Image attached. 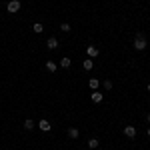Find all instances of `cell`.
<instances>
[{"label": "cell", "instance_id": "obj_1", "mask_svg": "<svg viewBox=\"0 0 150 150\" xmlns=\"http://www.w3.org/2000/svg\"><path fill=\"white\" fill-rule=\"evenodd\" d=\"M146 36L142 34V32H138L136 34V38H134V50H138V52H142V50H146Z\"/></svg>", "mask_w": 150, "mask_h": 150}, {"label": "cell", "instance_id": "obj_2", "mask_svg": "<svg viewBox=\"0 0 150 150\" xmlns=\"http://www.w3.org/2000/svg\"><path fill=\"white\" fill-rule=\"evenodd\" d=\"M22 8V4H20V0H10L8 4H6V10L10 12V14H16V12Z\"/></svg>", "mask_w": 150, "mask_h": 150}, {"label": "cell", "instance_id": "obj_3", "mask_svg": "<svg viewBox=\"0 0 150 150\" xmlns=\"http://www.w3.org/2000/svg\"><path fill=\"white\" fill-rule=\"evenodd\" d=\"M124 136L126 138H136V126H132V124H128V126H124Z\"/></svg>", "mask_w": 150, "mask_h": 150}, {"label": "cell", "instance_id": "obj_4", "mask_svg": "<svg viewBox=\"0 0 150 150\" xmlns=\"http://www.w3.org/2000/svg\"><path fill=\"white\" fill-rule=\"evenodd\" d=\"M38 128H40V130H42V132H50V130H52V124H50V122H48L46 118H42V120H40V122H38Z\"/></svg>", "mask_w": 150, "mask_h": 150}, {"label": "cell", "instance_id": "obj_5", "mask_svg": "<svg viewBox=\"0 0 150 150\" xmlns=\"http://www.w3.org/2000/svg\"><path fill=\"white\" fill-rule=\"evenodd\" d=\"M90 100H92L94 104H100V102L104 100V94H102V92H98V90H94V92L90 94Z\"/></svg>", "mask_w": 150, "mask_h": 150}, {"label": "cell", "instance_id": "obj_6", "mask_svg": "<svg viewBox=\"0 0 150 150\" xmlns=\"http://www.w3.org/2000/svg\"><path fill=\"white\" fill-rule=\"evenodd\" d=\"M86 54H88V58H96L98 54H100V50H98L96 46H92V44H90V46L86 48Z\"/></svg>", "mask_w": 150, "mask_h": 150}, {"label": "cell", "instance_id": "obj_7", "mask_svg": "<svg viewBox=\"0 0 150 150\" xmlns=\"http://www.w3.org/2000/svg\"><path fill=\"white\" fill-rule=\"evenodd\" d=\"M70 64H72V60H70L68 56H62V58H60V62H58L60 68H70Z\"/></svg>", "mask_w": 150, "mask_h": 150}, {"label": "cell", "instance_id": "obj_8", "mask_svg": "<svg viewBox=\"0 0 150 150\" xmlns=\"http://www.w3.org/2000/svg\"><path fill=\"white\" fill-rule=\"evenodd\" d=\"M82 68L86 70V72H88V70H92V68H94V60H92V58H86V60H82Z\"/></svg>", "mask_w": 150, "mask_h": 150}, {"label": "cell", "instance_id": "obj_9", "mask_svg": "<svg viewBox=\"0 0 150 150\" xmlns=\"http://www.w3.org/2000/svg\"><path fill=\"white\" fill-rule=\"evenodd\" d=\"M22 126H24V130H34V126H36V122L32 120V118H26L22 122Z\"/></svg>", "mask_w": 150, "mask_h": 150}, {"label": "cell", "instance_id": "obj_10", "mask_svg": "<svg viewBox=\"0 0 150 150\" xmlns=\"http://www.w3.org/2000/svg\"><path fill=\"white\" fill-rule=\"evenodd\" d=\"M46 46H48V50H56V48H58V40L54 38V36H52V38H48V40H46Z\"/></svg>", "mask_w": 150, "mask_h": 150}, {"label": "cell", "instance_id": "obj_11", "mask_svg": "<svg viewBox=\"0 0 150 150\" xmlns=\"http://www.w3.org/2000/svg\"><path fill=\"white\" fill-rule=\"evenodd\" d=\"M32 32L42 34V32H44V24H42V22H34V24H32Z\"/></svg>", "mask_w": 150, "mask_h": 150}, {"label": "cell", "instance_id": "obj_12", "mask_svg": "<svg viewBox=\"0 0 150 150\" xmlns=\"http://www.w3.org/2000/svg\"><path fill=\"white\" fill-rule=\"evenodd\" d=\"M68 136L72 140H76L78 136H80V130H78V128H68Z\"/></svg>", "mask_w": 150, "mask_h": 150}, {"label": "cell", "instance_id": "obj_13", "mask_svg": "<svg viewBox=\"0 0 150 150\" xmlns=\"http://www.w3.org/2000/svg\"><path fill=\"white\" fill-rule=\"evenodd\" d=\"M56 68H58L56 62H52V60H48V62H46V70H48V72H52V74H54V72H56Z\"/></svg>", "mask_w": 150, "mask_h": 150}, {"label": "cell", "instance_id": "obj_14", "mask_svg": "<svg viewBox=\"0 0 150 150\" xmlns=\"http://www.w3.org/2000/svg\"><path fill=\"white\" fill-rule=\"evenodd\" d=\"M98 146H100V140H98V138H90V140H88V148H90V150L98 148Z\"/></svg>", "mask_w": 150, "mask_h": 150}, {"label": "cell", "instance_id": "obj_15", "mask_svg": "<svg viewBox=\"0 0 150 150\" xmlns=\"http://www.w3.org/2000/svg\"><path fill=\"white\" fill-rule=\"evenodd\" d=\"M88 86H90L92 90H98V86H100V80H98V78H90V80H88Z\"/></svg>", "mask_w": 150, "mask_h": 150}, {"label": "cell", "instance_id": "obj_16", "mask_svg": "<svg viewBox=\"0 0 150 150\" xmlns=\"http://www.w3.org/2000/svg\"><path fill=\"white\" fill-rule=\"evenodd\" d=\"M60 30H62V32H70V30H72V26H70L68 22H62V24H60Z\"/></svg>", "mask_w": 150, "mask_h": 150}, {"label": "cell", "instance_id": "obj_17", "mask_svg": "<svg viewBox=\"0 0 150 150\" xmlns=\"http://www.w3.org/2000/svg\"><path fill=\"white\" fill-rule=\"evenodd\" d=\"M102 86L106 88V90H112V80H110V78H106V80L102 82Z\"/></svg>", "mask_w": 150, "mask_h": 150}, {"label": "cell", "instance_id": "obj_18", "mask_svg": "<svg viewBox=\"0 0 150 150\" xmlns=\"http://www.w3.org/2000/svg\"><path fill=\"white\" fill-rule=\"evenodd\" d=\"M146 122H148V124H150V114H146Z\"/></svg>", "mask_w": 150, "mask_h": 150}, {"label": "cell", "instance_id": "obj_19", "mask_svg": "<svg viewBox=\"0 0 150 150\" xmlns=\"http://www.w3.org/2000/svg\"><path fill=\"white\" fill-rule=\"evenodd\" d=\"M146 90H148V92H150V84H148V86H146Z\"/></svg>", "mask_w": 150, "mask_h": 150}, {"label": "cell", "instance_id": "obj_20", "mask_svg": "<svg viewBox=\"0 0 150 150\" xmlns=\"http://www.w3.org/2000/svg\"><path fill=\"white\" fill-rule=\"evenodd\" d=\"M146 134H148V138H150V128H148V132H146Z\"/></svg>", "mask_w": 150, "mask_h": 150}]
</instances>
